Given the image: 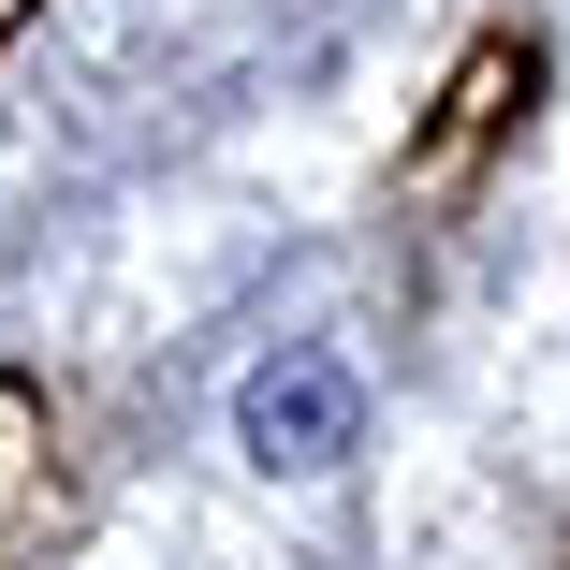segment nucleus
Wrapping results in <instances>:
<instances>
[{"mask_svg":"<svg viewBox=\"0 0 570 570\" xmlns=\"http://www.w3.org/2000/svg\"><path fill=\"white\" fill-rule=\"evenodd\" d=\"M352 424H366V395H352V366H336V352H264L249 395H235V439L264 453V469H336Z\"/></svg>","mask_w":570,"mask_h":570,"instance_id":"1","label":"nucleus"}]
</instances>
